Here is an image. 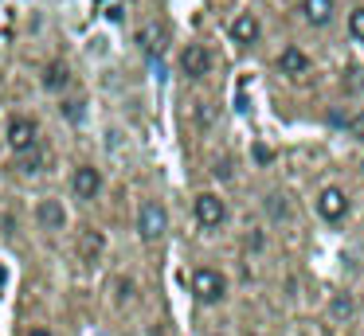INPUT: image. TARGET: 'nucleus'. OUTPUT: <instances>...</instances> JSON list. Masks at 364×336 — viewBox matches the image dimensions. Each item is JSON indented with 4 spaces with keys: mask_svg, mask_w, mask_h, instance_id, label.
<instances>
[{
    "mask_svg": "<svg viewBox=\"0 0 364 336\" xmlns=\"http://www.w3.org/2000/svg\"><path fill=\"white\" fill-rule=\"evenodd\" d=\"M259 20H255V16L251 12H247V16H239V20L235 23H231V39H235V43H255V39H259Z\"/></svg>",
    "mask_w": 364,
    "mask_h": 336,
    "instance_id": "9b49d317",
    "label": "nucleus"
},
{
    "mask_svg": "<svg viewBox=\"0 0 364 336\" xmlns=\"http://www.w3.org/2000/svg\"><path fill=\"white\" fill-rule=\"evenodd\" d=\"M223 219H228V207H223V200H220V195H212V192L196 195V223H200V227L215 231V227H220Z\"/></svg>",
    "mask_w": 364,
    "mask_h": 336,
    "instance_id": "20e7f679",
    "label": "nucleus"
},
{
    "mask_svg": "<svg viewBox=\"0 0 364 336\" xmlns=\"http://www.w3.org/2000/svg\"><path fill=\"white\" fill-rule=\"evenodd\" d=\"M181 70H184L188 78H204L208 70H212V55H208V47H200V43H188V47H184Z\"/></svg>",
    "mask_w": 364,
    "mask_h": 336,
    "instance_id": "39448f33",
    "label": "nucleus"
},
{
    "mask_svg": "<svg viewBox=\"0 0 364 336\" xmlns=\"http://www.w3.org/2000/svg\"><path fill=\"white\" fill-rule=\"evenodd\" d=\"M348 36H353L356 43H364V8H356V12L348 16Z\"/></svg>",
    "mask_w": 364,
    "mask_h": 336,
    "instance_id": "2eb2a0df",
    "label": "nucleus"
},
{
    "mask_svg": "<svg viewBox=\"0 0 364 336\" xmlns=\"http://www.w3.org/2000/svg\"><path fill=\"white\" fill-rule=\"evenodd\" d=\"M345 125H348V133H353L356 141H364V109H360V114H356V117H348Z\"/></svg>",
    "mask_w": 364,
    "mask_h": 336,
    "instance_id": "dca6fc26",
    "label": "nucleus"
},
{
    "mask_svg": "<svg viewBox=\"0 0 364 336\" xmlns=\"http://www.w3.org/2000/svg\"><path fill=\"white\" fill-rule=\"evenodd\" d=\"M67 117H71V121H82V102H67Z\"/></svg>",
    "mask_w": 364,
    "mask_h": 336,
    "instance_id": "6ab92c4d",
    "label": "nucleus"
},
{
    "mask_svg": "<svg viewBox=\"0 0 364 336\" xmlns=\"http://www.w3.org/2000/svg\"><path fill=\"white\" fill-rule=\"evenodd\" d=\"M129 293H134V281H129V278H118V301H129Z\"/></svg>",
    "mask_w": 364,
    "mask_h": 336,
    "instance_id": "a211bd4d",
    "label": "nucleus"
},
{
    "mask_svg": "<svg viewBox=\"0 0 364 336\" xmlns=\"http://www.w3.org/2000/svg\"><path fill=\"white\" fill-rule=\"evenodd\" d=\"M67 82H71V70H67V63H51V67L43 70V86H48V90H63Z\"/></svg>",
    "mask_w": 364,
    "mask_h": 336,
    "instance_id": "f8f14e48",
    "label": "nucleus"
},
{
    "mask_svg": "<svg viewBox=\"0 0 364 336\" xmlns=\"http://www.w3.org/2000/svg\"><path fill=\"white\" fill-rule=\"evenodd\" d=\"M9 145L16 153H32L36 148V121L32 117H12L9 121Z\"/></svg>",
    "mask_w": 364,
    "mask_h": 336,
    "instance_id": "423d86ee",
    "label": "nucleus"
},
{
    "mask_svg": "<svg viewBox=\"0 0 364 336\" xmlns=\"http://www.w3.org/2000/svg\"><path fill=\"white\" fill-rule=\"evenodd\" d=\"M106 16H110V20H114V23H118V20H122V16H126V12H122V4H110V8H106Z\"/></svg>",
    "mask_w": 364,
    "mask_h": 336,
    "instance_id": "412c9836",
    "label": "nucleus"
},
{
    "mask_svg": "<svg viewBox=\"0 0 364 336\" xmlns=\"http://www.w3.org/2000/svg\"><path fill=\"white\" fill-rule=\"evenodd\" d=\"M165 227H168V215H165V207H161L157 200L141 203V215H137V231H141V239H145V242L161 239V234H165Z\"/></svg>",
    "mask_w": 364,
    "mask_h": 336,
    "instance_id": "f03ea898",
    "label": "nucleus"
},
{
    "mask_svg": "<svg viewBox=\"0 0 364 336\" xmlns=\"http://www.w3.org/2000/svg\"><path fill=\"white\" fill-rule=\"evenodd\" d=\"M267 211H270V219H282V215H286V203H282V195H270V200H267Z\"/></svg>",
    "mask_w": 364,
    "mask_h": 336,
    "instance_id": "f3484780",
    "label": "nucleus"
},
{
    "mask_svg": "<svg viewBox=\"0 0 364 336\" xmlns=\"http://www.w3.org/2000/svg\"><path fill=\"white\" fill-rule=\"evenodd\" d=\"M71 188H75V195H79V200H95L98 188H102V176H98V168H90V164H79V168H75Z\"/></svg>",
    "mask_w": 364,
    "mask_h": 336,
    "instance_id": "0eeeda50",
    "label": "nucleus"
},
{
    "mask_svg": "<svg viewBox=\"0 0 364 336\" xmlns=\"http://www.w3.org/2000/svg\"><path fill=\"white\" fill-rule=\"evenodd\" d=\"M317 215H321L325 223H341V219L348 215V195L333 184L321 188V195H317Z\"/></svg>",
    "mask_w": 364,
    "mask_h": 336,
    "instance_id": "7ed1b4c3",
    "label": "nucleus"
},
{
    "mask_svg": "<svg viewBox=\"0 0 364 336\" xmlns=\"http://www.w3.org/2000/svg\"><path fill=\"white\" fill-rule=\"evenodd\" d=\"M36 219H40L43 231H63V227H67V211H63V203H59V200H40Z\"/></svg>",
    "mask_w": 364,
    "mask_h": 336,
    "instance_id": "6e6552de",
    "label": "nucleus"
},
{
    "mask_svg": "<svg viewBox=\"0 0 364 336\" xmlns=\"http://www.w3.org/2000/svg\"><path fill=\"white\" fill-rule=\"evenodd\" d=\"M301 12L314 28H325L333 20V0H301Z\"/></svg>",
    "mask_w": 364,
    "mask_h": 336,
    "instance_id": "1a4fd4ad",
    "label": "nucleus"
},
{
    "mask_svg": "<svg viewBox=\"0 0 364 336\" xmlns=\"http://www.w3.org/2000/svg\"><path fill=\"white\" fill-rule=\"evenodd\" d=\"M36 168H40V153H36V148H32V156H28V161H24V172H36Z\"/></svg>",
    "mask_w": 364,
    "mask_h": 336,
    "instance_id": "aec40b11",
    "label": "nucleus"
},
{
    "mask_svg": "<svg viewBox=\"0 0 364 336\" xmlns=\"http://www.w3.org/2000/svg\"><path fill=\"white\" fill-rule=\"evenodd\" d=\"M278 70H282V75H306V70H309V59L298 51V47H286V51L278 55Z\"/></svg>",
    "mask_w": 364,
    "mask_h": 336,
    "instance_id": "9d476101",
    "label": "nucleus"
},
{
    "mask_svg": "<svg viewBox=\"0 0 364 336\" xmlns=\"http://www.w3.org/2000/svg\"><path fill=\"white\" fill-rule=\"evenodd\" d=\"M4 281H9V273H4V266H0V289H4Z\"/></svg>",
    "mask_w": 364,
    "mask_h": 336,
    "instance_id": "4be33fe9",
    "label": "nucleus"
},
{
    "mask_svg": "<svg viewBox=\"0 0 364 336\" xmlns=\"http://www.w3.org/2000/svg\"><path fill=\"white\" fill-rule=\"evenodd\" d=\"M220 336H223V332H220Z\"/></svg>",
    "mask_w": 364,
    "mask_h": 336,
    "instance_id": "b1692460",
    "label": "nucleus"
},
{
    "mask_svg": "<svg viewBox=\"0 0 364 336\" xmlns=\"http://www.w3.org/2000/svg\"><path fill=\"white\" fill-rule=\"evenodd\" d=\"M102 246H106V239H102V234H98V231H87V234H82V258H87V262H95V258L98 254H102Z\"/></svg>",
    "mask_w": 364,
    "mask_h": 336,
    "instance_id": "ddd939ff",
    "label": "nucleus"
},
{
    "mask_svg": "<svg viewBox=\"0 0 364 336\" xmlns=\"http://www.w3.org/2000/svg\"><path fill=\"white\" fill-rule=\"evenodd\" d=\"M329 313H333V320H348V317H353V297L337 293V297H333V305H329Z\"/></svg>",
    "mask_w": 364,
    "mask_h": 336,
    "instance_id": "4468645a",
    "label": "nucleus"
},
{
    "mask_svg": "<svg viewBox=\"0 0 364 336\" xmlns=\"http://www.w3.org/2000/svg\"><path fill=\"white\" fill-rule=\"evenodd\" d=\"M28 336H48V332H43V328H32V332H28Z\"/></svg>",
    "mask_w": 364,
    "mask_h": 336,
    "instance_id": "5701e85b",
    "label": "nucleus"
},
{
    "mask_svg": "<svg viewBox=\"0 0 364 336\" xmlns=\"http://www.w3.org/2000/svg\"><path fill=\"white\" fill-rule=\"evenodd\" d=\"M192 293H196V301L215 305V301H223V293H228V281H223L220 270H208V266H200V270L192 273Z\"/></svg>",
    "mask_w": 364,
    "mask_h": 336,
    "instance_id": "f257e3e1",
    "label": "nucleus"
}]
</instances>
